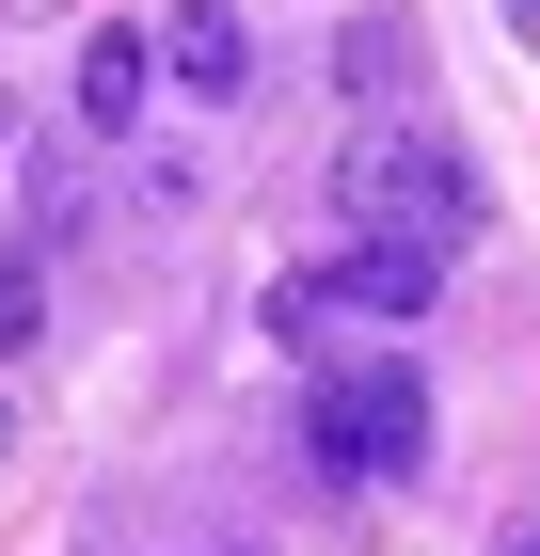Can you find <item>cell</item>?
<instances>
[{"mask_svg":"<svg viewBox=\"0 0 540 556\" xmlns=\"http://www.w3.org/2000/svg\"><path fill=\"white\" fill-rule=\"evenodd\" d=\"M334 207H350V239H429V255H461L477 175H461V143H429V128H350Z\"/></svg>","mask_w":540,"mask_h":556,"instance_id":"6da1fadb","label":"cell"},{"mask_svg":"<svg viewBox=\"0 0 540 556\" xmlns=\"http://www.w3.org/2000/svg\"><path fill=\"white\" fill-rule=\"evenodd\" d=\"M302 445H318V477H398L429 445V382H414V366H318Z\"/></svg>","mask_w":540,"mask_h":556,"instance_id":"7a4b0ae2","label":"cell"},{"mask_svg":"<svg viewBox=\"0 0 540 556\" xmlns=\"http://www.w3.org/2000/svg\"><path fill=\"white\" fill-rule=\"evenodd\" d=\"M429 302H445V255H429V239H350V255H334L318 287H287L271 318L318 334V318H429Z\"/></svg>","mask_w":540,"mask_h":556,"instance_id":"3957f363","label":"cell"},{"mask_svg":"<svg viewBox=\"0 0 540 556\" xmlns=\"http://www.w3.org/2000/svg\"><path fill=\"white\" fill-rule=\"evenodd\" d=\"M160 64L191 80V112H239V96H254V33H239V0H175V16H160Z\"/></svg>","mask_w":540,"mask_h":556,"instance_id":"277c9868","label":"cell"},{"mask_svg":"<svg viewBox=\"0 0 540 556\" xmlns=\"http://www.w3.org/2000/svg\"><path fill=\"white\" fill-rule=\"evenodd\" d=\"M64 96H80V128H143L160 48H143V33H80V80H64Z\"/></svg>","mask_w":540,"mask_h":556,"instance_id":"5b68a950","label":"cell"},{"mask_svg":"<svg viewBox=\"0 0 540 556\" xmlns=\"http://www.w3.org/2000/svg\"><path fill=\"white\" fill-rule=\"evenodd\" d=\"M0 350H48V239L0 255Z\"/></svg>","mask_w":540,"mask_h":556,"instance_id":"8992f818","label":"cell"},{"mask_svg":"<svg viewBox=\"0 0 540 556\" xmlns=\"http://www.w3.org/2000/svg\"><path fill=\"white\" fill-rule=\"evenodd\" d=\"M80 207H96V191L64 175V143H48V175H33V239H80Z\"/></svg>","mask_w":540,"mask_h":556,"instance_id":"52a82bcc","label":"cell"},{"mask_svg":"<svg viewBox=\"0 0 540 556\" xmlns=\"http://www.w3.org/2000/svg\"><path fill=\"white\" fill-rule=\"evenodd\" d=\"M493 556H540V509H525V525H508V541H493Z\"/></svg>","mask_w":540,"mask_h":556,"instance_id":"ba28073f","label":"cell"},{"mask_svg":"<svg viewBox=\"0 0 540 556\" xmlns=\"http://www.w3.org/2000/svg\"><path fill=\"white\" fill-rule=\"evenodd\" d=\"M508 33H525V48H540V0H508Z\"/></svg>","mask_w":540,"mask_h":556,"instance_id":"9c48e42d","label":"cell"},{"mask_svg":"<svg viewBox=\"0 0 540 556\" xmlns=\"http://www.w3.org/2000/svg\"><path fill=\"white\" fill-rule=\"evenodd\" d=\"M0 143H16V128H0Z\"/></svg>","mask_w":540,"mask_h":556,"instance_id":"30bf717a","label":"cell"}]
</instances>
